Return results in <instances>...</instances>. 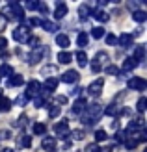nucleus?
<instances>
[{
    "label": "nucleus",
    "instance_id": "5701e85b",
    "mask_svg": "<svg viewBox=\"0 0 147 152\" xmlns=\"http://www.w3.org/2000/svg\"><path fill=\"white\" fill-rule=\"evenodd\" d=\"M76 61H78V67H88V56L86 52H76Z\"/></svg>",
    "mask_w": 147,
    "mask_h": 152
},
{
    "label": "nucleus",
    "instance_id": "e433bc0d",
    "mask_svg": "<svg viewBox=\"0 0 147 152\" xmlns=\"http://www.w3.org/2000/svg\"><path fill=\"white\" fill-rule=\"evenodd\" d=\"M136 145H138V139H136V137H132V139H125V147H127V148L132 150V148H136Z\"/></svg>",
    "mask_w": 147,
    "mask_h": 152
},
{
    "label": "nucleus",
    "instance_id": "6ab92c4d",
    "mask_svg": "<svg viewBox=\"0 0 147 152\" xmlns=\"http://www.w3.org/2000/svg\"><path fill=\"white\" fill-rule=\"evenodd\" d=\"M88 43H89L88 34H86V32H80V34H78V37H76V45H78L80 48H84V47H88Z\"/></svg>",
    "mask_w": 147,
    "mask_h": 152
},
{
    "label": "nucleus",
    "instance_id": "f8f14e48",
    "mask_svg": "<svg viewBox=\"0 0 147 152\" xmlns=\"http://www.w3.org/2000/svg\"><path fill=\"white\" fill-rule=\"evenodd\" d=\"M132 41H134V35H132V34H121V35H119V39H117L119 47H123V48L130 47V45H132Z\"/></svg>",
    "mask_w": 147,
    "mask_h": 152
},
{
    "label": "nucleus",
    "instance_id": "ddd939ff",
    "mask_svg": "<svg viewBox=\"0 0 147 152\" xmlns=\"http://www.w3.org/2000/svg\"><path fill=\"white\" fill-rule=\"evenodd\" d=\"M86 100H84V98H78V100H76L75 104H73V113L75 115H82L84 111H86Z\"/></svg>",
    "mask_w": 147,
    "mask_h": 152
},
{
    "label": "nucleus",
    "instance_id": "4468645a",
    "mask_svg": "<svg viewBox=\"0 0 147 152\" xmlns=\"http://www.w3.org/2000/svg\"><path fill=\"white\" fill-rule=\"evenodd\" d=\"M91 13H93V11H91V6H88V4H82V6L78 7V15H80L82 20H88Z\"/></svg>",
    "mask_w": 147,
    "mask_h": 152
},
{
    "label": "nucleus",
    "instance_id": "dca6fc26",
    "mask_svg": "<svg viewBox=\"0 0 147 152\" xmlns=\"http://www.w3.org/2000/svg\"><path fill=\"white\" fill-rule=\"evenodd\" d=\"M7 83H10L11 87H19V86H22V83H24V78H22L21 74H11L10 80H7Z\"/></svg>",
    "mask_w": 147,
    "mask_h": 152
},
{
    "label": "nucleus",
    "instance_id": "72a5a7b5",
    "mask_svg": "<svg viewBox=\"0 0 147 152\" xmlns=\"http://www.w3.org/2000/svg\"><path fill=\"white\" fill-rule=\"evenodd\" d=\"M71 137H73V139H76V141H82L84 137H86V135H84V130H73Z\"/></svg>",
    "mask_w": 147,
    "mask_h": 152
},
{
    "label": "nucleus",
    "instance_id": "a18cd8bd",
    "mask_svg": "<svg viewBox=\"0 0 147 152\" xmlns=\"http://www.w3.org/2000/svg\"><path fill=\"white\" fill-rule=\"evenodd\" d=\"M37 6H39V2H35V0H32V2H26V4H24L26 10H37Z\"/></svg>",
    "mask_w": 147,
    "mask_h": 152
},
{
    "label": "nucleus",
    "instance_id": "f257e3e1",
    "mask_svg": "<svg viewBox=\"0 0 147 152\" xmlns=\"http://www.w3.org/2000/svg\"><path fill=\"white\" fill-rule=\"evenodd\" d=\"M2 17L7 20V19H19V20H24V11H22V7H19V4H15V2H11V4H7L6 7H4V11L0 13Z\"/></svg>",
    "mask_w": 147,
    "mask_h": 152
},
{
    "label": "nucleus",
    "instance_id": "7c9ffc66",
    "mask_svg": "<svg viewBox=\"0 0 147 152\" xmlns=\"http://www.w3.org/2000/svg\"><path fill=\"white\" fill-rule=\"evenodd\" d=\"M21 147L22 148H30L32 147V137H30V135H22L21 137Z\"/></svg>",
    "mask_w": 147,
    "mask_h": 152
},
{
    "label": "nucleus",
    "instance_id": "c03bdc74",
    "mask_svg": "<svg viewBox=\"0 0 147 152\" xmlns=\"http://www.w3.org/2000/svg\"><path fill=\"white\" fill-rule=\"evenodd\" d=\"M26 43H28V45H30L32 48H35V47H37V43H39V39H37V37H32V35H30Z\"/></svg>",
    "mask_w": 147,
    "mask_h": 152
},
{
    "label": "nucleus",
    "instance_id": "a211bd4d",
    "mask_svg": "<svg viewBox=\"0 0 147 152\" xmlns=\"http://www.w3.org/2000/svg\"><path fill=\"white\" fill-rule=\"evenodd\" d=\"M136 67H138V61H136L132 56H130V58H127L125 61H123V67H121V69H123V71H132V69H136Z\"/></svg>",
    "mask_w": 147,
    "mask_h": 152
},
{
    "label": "nucleus",
    "instance_id": "b1692460",
    "mask_svg": "<svg viewBox=\"0 0 147 152\" xmlns=\"http://www.w3.org/2000/svg\"><path fill=\"white\" fill-rule=\"evenodd\" d=\"M11 110V100L6 96H0V111H10Z\"/></svg>",
    "mask_w": 147,
    "mask_h": 152
},
{
    "label": "nucleus",
    "instance_id": "4be33fe9",
    "mask_svg": "<svg viewBox=\"0 0 147 152\" xmlns=\"http://www.w3.org/2000/svg\"><path fill=\"white\" fill-rule=\"evenodd\" d=\"M132 19L136 22H145L147 20V13L142 11V10H136V11H132Z\"/></svg>",
    "mask_w": 147,
    "mask_h": 152
},
{
    "label": "nucleus",
    "instance_id": "864d4df0",
    "mask_svg": "<svg viewBox=\"0 0 147 152\" xmlns=\"http://www.w3.org/2000/svg\"><path fill=\"white\" fill-rule=\"evenodd\" d=\"M80 93V87H75V89H71V95H78Z\"/></svg>",
    "mask_w": 147,
    "mask_h": 152
},
{
    "label": "nucleus",
    "instance_id": "2eb2a0df",
    "mask_svg": "<svg viewBox=\"0 0 147 152\" xmlns=\"http://www.w3.org/2000/svg\"><path fill=\"white\" fill-rule=\"evenodd\" d=\"M56 87H58V78L49 76V78L45 80V91H47V93H50V91H54Z\"/></svg>",
    "mask_w": 147,
    "mask_h": 152
},
{
    "label": "nucleus",
    "instance_id": "aec40b11",
    "mask_svg": "<svg viewBox=\"0 0 147 152\" xmlns=\"http://www.w3.org/2000/svg\"><path fill=\"white\" fill-rule=\"evenodd\" d=\"M43 30H47V32H50V34H54L58 30V24L56 22H50V20H41V24H39Z\"/></svg>",
    "mask_w": 147,
    "mask_h": 152
},
{
    "label": "nucleus",
    "instance_id": "a19ab883",
    "mask_svg": "<svg viewBox=\"0 0 147 152\" xmlns=\"http://www.w3.org/2000/svg\"><path fill=\"white\" fill-rule=\"evenodd\" d=\"M125 139H127L125 132H117V134H115V141H117V143H125Z\"/></svg>",
    "mask_w": 147,
    "mask_h": 152
},
{
    "label": "nucleus",
    "instance_id": "603ef678",
    "mask_svg": "<svg viewBox=\"0 0 147 152\" xmlns=\"http://www.w3.org/2000/svg\"><path fill=\"white\" fill-rule=\"evenodd\" d=\"M24 123H26V117L22 115V117H19V121H17V126H22Z\"/></svg>",
    "mask_w": 147,
    "mask_h": 152
},
{
    "label": "nucleus",
    "instance_id": "ea45409f",
    "mask_svg": "<svg viewBox=\"0 0 147 152\" xmlns=\"http://www.w3.org/2000/svg\"><path fill=\"white\" fill-rule=\"evenodd\" d=\"M106 137H108V135H106L104 130H97V132H95V139H97V141H104Z\"/></svg>",
    "mask_w": 147,
    "mask_h": 152
},
{
    "label": "nucleus",
    "instance_id": "9d476101",
    "mask_svg": "<svg viewBox=\"0 0 147 152\" xmlns=\"http://www.w3.org/2000/svg\"><path fill=\"white\" fill-rule=\"evenodd\" d=\"M80 78V74L76 72V71H67L61 74V82H65V83H76Z\"/></svg>",
    "mask_w": 147,
    "mask_h": 152
},
{
    "label": "nucleus",
    "instance_id": "c9c22d12",
    "mask_svg": "<svg viewBox=\"0 0 147 152\" xmlns=\"http://www.w3.org/2000/svg\"><path fill=\"white\" fill-rule=\"evenodd\" d=\"M58 69H56V65H47V67H43V71H41V74H54Z\"/></svg>",
    "mask_w": 147,
    "mask_h": 152
},
{
    "label": "nucleus",
    "instance_id": "39448f33",
    "mask_svg": "<svg viewBox=\"0 0 147 152\" xmlns=\"http://www.w3.org/2000/svg\"><path fill=\"white\" fill-rule=\"evenodd\" d=\"M106 61H108V54H106V52H97L95 59L91 61V71H93V72H99L100 69H103L100 65L106 63Z\"/></svg>",
    "mask_w": 147,
    "mask_h": 152
},
{
    "label": "nucleus",
    "instance_id": "3c124183",
    "mask_svg": "<svg viewBox=\"0 0 147 152\" xmlns=\"http://www.w3.org/2000/svg\"><path fill=\"white\" fill-rule=\"evenodd\" d=\"M6 45H7V41L4 39V37H0V50H4V48H6Z\"/></svg>",
    "mask_w": 147,
    "mask_h": 152
},
{
    "label": "nucleus",
    "instance_id": "8fccbe9b",
    "mask_svg": "<svg viewBox=\"0 0 147 152\" xmlns=\"http://www.w3.org/2000/svg\"><path fill=\"white\" fill-rule=\"evenodd\" d=\"M6 22H7V20H6V19L2 17V15H0V32H2V30L6 28Z\"/></svg>",
    "mask_w": 147,
    "mask_h": 152
},
{
    "label": "nucleus",
    "instance_id": "6e6552de",
    "mask_svg": "<svg viewBox=\"0 0 147 152\" xmlns=\"http://www.w3.org/2000/svg\"><path fill=\"white\" fill-rule=\"evenodd\" d=\"M41 83L39 82H37V80H32V82H28V89H26V96L30 98V96H37V95H39L41 93Z\"/></svg>",
    "mask_w": 147,
    "mask_h": 152
},
{
    "label": "nucleus",
    "instance_id": "4d7b16f0",
    "mask_svg": "<svg viewBox=\"0 0 147 152\" xmlns=\"http://www.w3.org/2000/svg\"><path fill=\"white\" fill-rule=\"evenodd\" d=\"M100 152H112V148H104V150H100Z\"/></svg>",
    "mask_w": 147,
    "mask_h": 152
},
{
    "label": "nucleus",
    "instance_id": "a878e982",
    "mask_svg": "<svg viewBox=\"0 0 147 152\" xmlns=\"http://www.w3.org/2000/svg\"><path fill=\"white\" fill-rule=\"evenodd\" d=\"M93 17H95L97 20H100V22H106L108 19H110V17H108V13H106V11H103V10L93 11Z\"/></svg>",
    "mask_w": 147,
    "mask_h": 152
},
{
    "label": "nucleus",
    "instance_id": "58836bf2",
    "mask_svg": "<svg viewBox=\"0 0 147 152\" xmlns=\"http://www.w3.org/2000/svg\"><path fill=\"white\" fill-rule=\"evenodd\" d=\"M28 100H30V98H28L26 95H21V96H17V100H15V102H17L19 106H26V104H28Z\"/></svg>",
    "mask_w": 147,
    "mask_h": 152
},
{
    "label": "nucleus",
    "instance_id": "37998d69",
    "mask_svg": "<svg viewBox=\"0 0 147 152\" xmlns=\"http://www.w3.org/2000/svg\"><path fill=\"white\" fill-rule=\"evenodd\" d=\"M115 43H117V37L114 34H108L106 35V45H115Z\"/></svg>",
    "mask_w": 147,
    "mask_h": 152
},
{
    "label": "nucleus",
    "instance_id": "5fc2aeb1",
    "mask_svg": "<svg viewBox=\"0 0 147 152\" xmlns=\"http://www.w3.org/2000/svg\"><path fill=\"white\" fill-rule=\"evenodd\" d=\"M129 7H130V10H134V11H136V7H138V4H134V2H129Z\"/></svg>",
    "mask_w": 147,
    "mask_h": 152
},
{
    "label": "nucleus",
    "instance_id": "7ed1b4c3",
    "mask_svg": "<svg viewBox=\"0 0 147 152\" xmlns=\"http://www.w3.org/2000/svg\"><path fill=\"white\" fill-rule=\"evenodd\" d=\"M47 54V47H35L30 54L26 56V63H30V65H35V63H39L41 59H43V56Z\"/></svg>",
    "mask_w": 147,
    "mask_h": 152
},
{
    "label": "nucleus",
    "instance_id": "1a4fd4ad",
    "mask_svg": "<svg viewBox=\"0 0 147 152\" xmlns=\"http://www.w3.org/2000/svg\"><path fill=\"white\" fill-rule=\"evenodd\" d=\"M41 148L45 152H54L56 150V139H54L52 135H45L43 141H41Z\"/></svg>",
    "mask_w": 147,
    "mask_h": 152
},
{
    "label": "nucleus",
    "instance_id": "4c0bfd02",
    "mask_svg": "<svg viewBox=\"0 0 147 152\" xmlns=\"http://www.w3.org/2000/svg\"><path fill=\"white\" fill-rule=\"evenodd\" d=\"M34 106H35V108H43V106H47V102H45V96H35Z\"/></svg>",
    "mask_w": 147,
    "mask_h": 152
},
{
    "label": "nucleus",
    "instance_id": "f704fd0d",
    "mask_svg": "<svg viewBox=\"0 0 147 152\" xmlns=\"http://www.w3.org/2000/svg\"><path fill=\"white\" fill-rule=\"evenodd\" d=\"M104 72L106 74H119V69H117V67H115V65H106V69H104Z\"/></svg>",
    "mask_w": 147,
    "mask_h": 152
},
{
    "label": "nucleus",
    "instance_id": "cd10ccee",
    "mask_svg": "<svg viewBox=\"0 0 147 152\" xmlns=\"http://www.w3.org/2000/svg\"><path fill=\"white\" fill-rule=\"evenodd\" d=\"M49 115H50V119H58L61 115V108L60 106H52V108L49 110Z\"/></svg>",
    "mask_w": 147,
    "mask_h": 152
},
{
    "label": "nucleus",
    "instance_id": "79ce46f5",
    "mask_svg": "<svg viewBox=\"0 0 147 152\" xmlns=\"http://www.w3.org/2000/svg\"><path fill=\"white\" fill-rule=\"evenodd\" d=\"M37 11H39V13H43V15H47V13H49V7H47V4H45V2H39V6H37Z\"/></svg>",
    "mask_w": 147,
    "mask_h": 152
},
{
    "label": "nucleus",
    "instance_id": "bb28decb",
    "mask_svg": "<svg viewBox=\"0 0 147 152\" xmlns=\"http://www.w3.org/2000/svg\"><path fill=\"white\" fill-rule=\"evenodd\" d=\"M45 132H47V126H45L43 123H35L34 124V134L35 135H43Z\"/></svg>",
    "mask_w": 147,
    "mask_h": 152
},
{
    "label": "nucleus",
    "instance_id": "423d86ee",
    "mask_svg": "<svg viewBox=\"0 0 147 152\" xmlns=\"http://www.w3.org/2000/svg\"><path fill=\"white\" fill-rule=\"evenodd\" d=\"M103 87H104V82L103 80H95V82H91L89 83V87H88V93L91 95V96H100V95H103Z\"/></svg>",
    "mask_w": 147,
    "mask_h": 152
},
{
    "label": "nucleus",
    "instance_id": "de8ad7c7",
    "mask_svg": "<svg viewBox=\"0 0 147 152\" xmlns=\"http://www.w3.org/2000/svg\"><path fill=\"white\" fill-rule=\"evenodd\" d=\"M10 137H11V134L7 132V130H2V132H0V139H10Z\"/></svg>",
    "mask_w": 147,
    "mask_h": 152
},
{
    "label": "nucleus",
    "instance_id": "2f4dec72",
    "mask_svg": "<svg viewBox=\"0 0 147 152\" xmlns=\"http://www.w3.org/2000/svg\"><path fill=\"white\" fill-rule=\"evenodd\" d=\"M104 34H106V32H104V30L100 28V26H97V28L91 30V37H95V39H100V37H103Z\"/></svg>",
    "mask_w": 147,
    "mask_h": 152
},
{
    "label": "nucleus",
    "instance_id": "0eeeda50",
    "mask_svg": "<svg viewBox=\"0 0 147 152\" xmlns=\"http://www.w3.org/2000/svg\"><path fill=\"white\" fill-rule=\"evenodd\" d=\"M127 86H129V89H132V91H143V89L147 87V82H145L143 78H138V76H134V78H130V80L127 82Z\"/></svg>",
    "mask_w": 147,
    "mask_h": 152
},
{
    "label": "nucleus",
    "instance_id": "f03ea898",
    "mask_svg": "<svg viewBox=\"0 0 147 152\" xmlns=\"http://www.w3.org/2000/svg\"><path fill=\"white\" fill-rule=\"evenodd\" d=\"M30 30H32V28H30L28 20H22V24L13 30V39L19 41V43H26L28 37H30Z\"/></svg>",
    "mask_w": 147,
    "mask_h": 152
},
{
    "label": "nucleus",
    "instance_id": "09e8293b",
    "mask_svg": "<svg viewBox=\"0 0 147 152\" xmlns=\"http://www.w3.org/2000/svg\"><path fill=\"white\" fill-rule=\"evenodd\" d=\"M65 102H67V96H64V95H60V96L56 98V106H58V104H65Z\"/></svg>",
    "mask_w": 147,
    "mask_h": 152
},
{
    "label": "nucleus",
    "instance_id": "c85d7f7f",
    "mask_svg": "<svg viewBox=\"0 0 147 152\" xmlns=\"http://www.w3.org/2000/svg\"><path fill=\"white\" fill-rule=\"evenodd\" d=\"M115 113H119V108H117V104H110L108 108L104 110V115H115Z\"/></svg>",
    "mask_w": 147,
    "mask_h": 152
},
{
    "label": "nucleus",
    "instance_id": "393cba45",
    "mask_svg": "<svg viewBox=\"0 0 147 152\" xmlns=\"http://www.w3.org/2000/svg\"><path fill=\"white\" fill-rule=\"evenodd\" d=\"M71 59H73V54H69V52H60V54H58V63H69V61H71Z\"/></svg>",
    "mask_w": 147,
    "mask_h": 152
},
{
    "label": "nucleus",
    "instance_id": "473e14b6",
    "mask_svg": "<svg viewBox=\"0 0 147 152\" xmlns=\"http://www.w3.org/2000/svg\"><path fill=\"white\" fill-rule=\"evenodd\" d=\"M145 106H147V98H145V96H142L140 100H138V106H136V110L140 111V113H143V111H145Z\"/></svg>",
    "mask_w": 147,
    "mask_h": 152
},
{
    "label": "nucleus",
    "instance_id": "49530a36",
    "mask_svg": "<svg viewBox=\"0 0 147 152\" xmlns=\"http://www.w3.org/2000/svg\"><path fill=\"white\" fill-rule=\"evenodd\" d=\"M86 152H100V148H99V145H88Z\"/></svg>",
    "mask_w": 147,
    "mask_h": 152
},
{
    "label": "nucleus",
    "instance_id": "6e6d98bb",
    "mask_svg": "<svg viewBox=\"0 0 147 152\" xmlns=\"http://www.w3.org/2000/svg\"><path fill=\"white\" fill-rule=\"evenodd\" d=\"M2 152H15L13 148H2Z\"/></svg>",
    "mask_w": 147,
    "mask_h": 152
},
{
    "label": "nucleus",
    "instance_id": "f3484780",
    "mask_svg": "<svg viewBox=\"0 0 147 152\" xmlns=\"http://www.w3.org/2000/svg\"><path fill=\"white\" fill-rule=\"evenodd\" d=\"M56 45H58L60 48H67L69 45H71V41H69V37H67V35L58 34V35H56Z\"/></svg>",
    "mask_w": 147,
    "mask_h": 152
},
{
    "label": "nucleus",
    "instance_id": "c756f323",
    "mask_svg": "<svg viewBox=\"0 0 147 152\" xmlns=\"http://www.w3.org/2000/svg\"><path fill=\"white\" fill-rule=\"evenodd\" d=\"M13 74V67L11 65H2L0 67V76H11Z\"/></svg>",
    "mask_w": 147,
    "mask_h": 152
},
{
    "label": "nucleus",
    "instance_id": "20e7f679",
    "mask_svg": "<svg viewBox=\"0 0 147 152\" xmlns=\"http://www.w3.org/2000/svg\"><path fill=\"white\" fill-rule=\"evenodd\" d=\"M54 132L58 134V137L60 139H65V137H69L71 135V132H69V123L64 119V121H60V123H56L54 124Z\"/></svg>",
    "mask_w": 147,
    "mask_h": 152
},
{
    "label": "nucleus",
    "instance_id": "412c9836",
    "mask_svg": "<svg viewBox=\"0 0 147 152\" xmlns=\"http://www.w3.org/2000/svg\"><path fill=\"white\" fill-rule=\"evenodd\" d=\"M143 56H145V47H143V45H138L136 50H134V56H132V58L136 59L138 63H140L142 59H143Z\"/></svg>",
    "mask_w": 147,
    "mask_h": 152
},
{
    "label": "nucleus",
    "instance_id": "9b49d317",
    "mask_svg": "<svg viewBox=\"0 0 147 152\" xmlns=\"http://www.w3.org/2000/svg\"><path fill=\"white\" fill-rule=\"evenodd\" d=\"M67 15V4L64 2H56V10H54V19L60 20V19H64Z\"/></svg>",
    "mask_w": 147,
    "mask_h": 152
}]
</instances>
